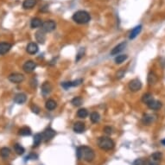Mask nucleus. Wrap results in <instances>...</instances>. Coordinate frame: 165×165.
Masks as SVG:
<instances>
[{
	"instance_id": "9d476101",
	"label": "nucleus",
	"mask_w": 165,
	"mask_h": 165,
	"mask_svg": "<svg viewBox=\"0 0 165 165\" xmlns=\"http://www.w3.org/2000/svg\"><path fill=\"white\" fill-rule=\"evenodd\" d=\"M39 48L38 45L36 42H30L27 47H26V51L30 54V55H35L38 52Z\"/></svg>"
},
{
	"instance_id": "ddd939ff",
	"label": "nucleus",
	"mask_w": 165,
	"mask_h": 165,
	"mask_svg": "<svg viewBox=\"0 0 165 165\" xmlns=\"http://www.w3.org/2000/svg\"><path fill=\"white\" fill-rule=\"evenodd\" d=\"M126 47V42H121V43H119V44H118L117 46H115V47L111 49V55H118V54H119L120 52H122V51L125 49V48Z\"/></svg>"
},
{
	"instance_id": "f3484780",
	"label": "nucleus",
	"mask_w": 165,
	"mask_h": 165,
	"mask_svg": "<svg viewBox=\"0 0 165 165\" xmlns=\"http://www.w3.org/2000/svg\"><path fill=\"white\" fill-rule=\"evenodd\" d=\"M52 91V86L49 82L45 81L42 85V93L44 95H47L50 94Z\"/></svg>"
},
{
	"instance_id": "423d86ee",
	"label": "nucleus",
	"mask_w": 165,
	"mask_h": 165,
	"mask_svg": "<svg viewBox=\"0 0 165 165\" xmlns=\"http://www.w3.org/2000/svg\"><path fill=\"white\" fill-rule=\"evenodd\" d=\"M142 88V82L138 79H133L129 83V89L132 92H138Z\"/></svg>"
},
{
	"instance_id": "4c0bfd02",
	"label": "nucleus",
	"mask_w": 165,
	"mask_h": 165,
	"mask_svg": "<svg viewBox=\"0 0 165 165\" xmlns=\"http://www.w3.org/2000/svg\"><path fill=\"white\" fill-rule=\"evenodd\" d=\"M104 132L106 134H107V135H111V134L112 133V128L110 127V126H106L104 128Z\"/></svg>"
},
{
	"instance_id": "a211bd4d",
	"label": "nucleus",
	"mask_w": 165,
	"mask_h": 165,
	"mask_svg": "<svg viewBox=\"0 0 165 165\" xmlns=\"http://www.w3.org/2000/svg\"><path fill=\"white\" fill-rule=\"evenodd\" d=\"M37 4V0H24L23 3V7L25 10L32 9L36 4Z\"/></svg>"
},
{
	"instance_id": "a19ab883",
	"label": "nucleus",
	"mask_w": 165,
	"mask_h": 165,
	"mask_svg": "<svg viewBox=\"0 0 165 165\" xmlns=\"http://www.w3.org/2000/svg\"><path fill=\"white\" fill-rule=\"evenodd\" d=\"M162 143H163L164 145H165V138H164V139H163V140H162Z\"/></svg>"
},
{
	"instance_id": "bb28decb",
	"label": "nucleus",
	"mask_w": 165,
	"mask_h": 165,
	"mask_svg": "<svg viewBox=\"0 0 165 165\" xmlns=\"http://www.w3.org/2000/svg\"><path fill=\"white\" fill-rule=\"evenodd\" d=\"M90 119H91V121L93 122V123H98L99 121H100V114L97 112V111H94V112H92L91 113V115H90Z\"/></svg>"
},
{
	"instance_id": "58836bf2",
	"label": "nucleus",
	"mask_w": 165,
	"mask_h": 165,
	"mask_svg": "<svg viewBox=\"0 0 165 165\" xmlns=\"http://www.w3.org/2000/svg\"><path fill=\"white\" fill-rule=\"evenodd\" d=\"M132 165H144V162L142 159H136Z\"/></svg>"
},
{
	"instance_id": "20e7f679",
	"label": "nucleus",
	"mask_w": 165,
	"mask_h": 165,
	"mask_svg": "<svg viewBox=\"0 0 165 165\" xmlns=\"http://www.w3.org/2000/svg\"><path fill=\"white\" fill-rule=\"evenodd\" d=\"M56 24L53 20H48L42 24V30L44 32H52L55 30Z\"/></svg>"
},
{
	"instance_id": "412c9836",
	"label": "nucleus",
	"mask_w": 165,
	"mask_h": 165,
	"mask_svg": "<svg viewBox=\"0 0 165 165\" xmlns=\"http://www.w3.org/2000/svg\"><path fill=\"white\" fill-rule=\"evenodd\" d=\"M157 74L154 73V72H150L148 74V83H149V86H152V85H155L157 82Z\"/></svg>"
},
{
	"instance_id": "c85d7f7f",
	"label": "nucleus",
	"mask_w": 165,
	"mask_h": 165,
	"mask_svg": "<svg viewBox=\"0 0 165 165\" xmlns=\"http://www.w3.org/2000/svg\"><path fill=\"white\" fill-rule=\"evenodd\" d=\"M10 155V149L7 147H4L0 149V156L4 158H6Z\"/></svg>"
},
{
	"instance_id": "6e6552de",
	"label": "nucleus",
	"mask_w": 165,
	"mask_h": 165,
	"mask_svg": "<svg viewBox=\"0 0 165 165\" xmlns=\"http://www.w3.org/2000/svg\"><path fill=\"white\" fill-rule=\"evenodd\" d=\"M36 68V64L33 61H28L24 63L23 66V69L26 73H31L35 70V68Z\"/></svg>"
},
{
	"instance_id": "2f4dec72",
	"label": "nucleus",
	"mask_w": 165,
	"mask_h": 165,
	"mask_svg": "<svg viewBox=\"0 0 165 165\" xmlns=\"http://www.w3.org/2000/svg\"><path fill=\"white\" fill-rule=\"evenodd\" d=\"M127 57H128V56L126 55H118V56L115 58V62L117 63V64H121V63H123L126 61V59H127Z\"/></svg>"
},
{
	"instance_id": "4468645a",
	"label": "nucleus",
	"mask_w": 165,
	"mask_h": 165,
	"mask_svg": "<svg viewBox=\"0 0 165 165\" xmlns=\"http://www.w3.org/2000/svg\"><path fill=\"white\" fill-rule=\"evenodd\" d=\"M27 100V96L26 94H24L23 93H19V94H16L14 97V102H16L18 105H22L24 103L26 102Z\"/></svg>"
},
{
	"instance_id": "72a5a7b5",
	"label": "nucleus",
	"mask_w": 165,
	"mask_h": 165,
	"mask_svg": "<svg viewBox=\"0 0 165 165\" xmlns=\"http://www.w3.org/2000/svg\"><path fill=\"white\" fill-rule=\"evenodd\" d=\"M125 74H126V69H124V68H122V69H120V70H118L117 72V74H116V77L117 79H121L123 78V76L125 75Z\"/></svg>"
},
{
	"instance_id": "c756f323",
	"label": "nucleus",
	"mask_w": 165,
	"mask_h": 165,
	"mask_svg": "<svg viewBox=\"0 0 165 165\" xmlns=\"http://www.w3.org/2000/svg\"><path fill=\"white\" fill-rule=\"evenodd\" d=\"M14 149H15V151H16V153L17 155H23L25 152V149L22 145H20L19 143H16L14 145Z\"/></svg>"
},
{
	"instance_id": "4be33fe9",
	"label": "nucleus",
	"mask_w": 165,
	"mask_h": 165,
	"mask_svg": "<svg viewBox=\"0 0 165 165\" xmlns=\"http://www.w3.org/2000/svg\"><path fill=\"white\" fill-rule=\"evenodd\" d=\"M45 106L47 108V110L48 111H53L55 110V107L57 106V104L54 100H48L45 104Z\"/></svg>"
},
{
	"instance_id": "39448f33",
	"label": "nucleus",
	"mask_w": 165,
	"mask_h": 165,
	"mask_svg": "<svg viewBox=\"0 0 165 165\" xmlns=\"http://www.w3.org/2000/svg\"><path fill=\"white\" fill-rule=\"evenodd\" d=\"M8 80L12 83L19 84L24 80V75L22 74H19V73H13V74H10L9 75Z\"/></svg>"
},
{
	"instance_id": "5701e85b",
	"label": "nucleus",
	"mask_w": 165,
	"mask_h": 165,
	"mask_svg": "<svg viewBox=\"0 0 165 165\" xmlns=\"http://www.w3.org/2000/svg\"><path fill=\"white\" fill-rule=\"evenodd\" d=\"M42 20L38 18V17H35L33 18L30 22V26H31L32 29H36V28H39L42 26Z\"/></svg>"
},
{
	"instance_id": "c9c22d12",
	"label": "nucleus",
	"mask_w": 165,
	"mask_h": 165,
	"mask_svg": "<svg viewBox=\"0 0 165 165\" xmlns=\"http://www.w3.org/2000/svg\"><path fill=\"white\" fill-rule=\"evenodd\" d=\"M37 157H38L37 155H36V154H34V153H31V154H30L29 156H27V157H25V160H26V161H27V160H36Z\"/></svg>"
},
{
	"instance_id": "6ab92c4d",
	"label": "nucleus",
	"mask_w": 165,
	"mask_h": 165,
	"mask_svg": "<svg viewBox=\"0 0 165 165\" xmlns=\"http://www.w3.org/2000/svg\"><path fill=\"white\" fill-rule=\"evenodd\" d=\"M142 30V25H138V26H136L135 28H134L133 30L131 31L130 33V36H129V38L131 40L135 39L138 36V34L141 32Z\"/></svg>"
},
{
	"instance_id": "aec40b11",
	"label": "nucleus",
	"mask_w": 165,
	"mask_h": 165,
	"mask_svg": "<svg viewBox=\"0 0 165 165\" xmlns=\"http://www.w3.org/2000/svg\"><path fill=\"white\" fill-rule=\"evenodd\" d=\"M36 41L41 43V44H43L45 40H46V36H45V34L43 30H38V31L36 33Z\"/></svg>"
},
{
	"instance_id": "473e14b6",
	"label": "nucleus",
	"mask_w": 165,
	"mask_h": 165,
	"mask_svg": "<svg viewBox=\"0 0 165 165\" xmlns=\"http://www.w3.org/2000/svg\"><path fill=\"white\" fill-rule=\"evenodd\" d=\"M72 104L74 106H80L82 104V99L80 97H75L74 99L72 100Z\"/></svg>"
},
{
	"instance_id": "0eeeda50",
	"label": "nucleus",
	"mask_w": 165,
	"mask_h": 165,
	"mask_svg": "<svg viewBox=\"0 0 165 165\" xmlns=\"http://www.w3.org/2000/svg\"><path fill=\"white\" fill-rule=\"evenodd\" d=\"M42 140H44V141L51 140V139L55 136V131L54 129L48 127V128H47V129L42 132Z\"/></svg>"
},
{
	"instance_id": "f8f14e48",
	"label": "nucleus",
	"mask_w": 165,
	"mask_h": 165,
	"mask_svg": "<svg viewBox=\"0 0 165 165\" xmlns=\"http://www.w3.org/2000/svg\"><path fill=\"white\" fill-rule=\"evenodd\" d=\"M147 106H148V107H149L150 110L157 111L162 108L163 104L160 102V101L156 100H154V99H153L151 101H149V102L147 104Z\"/></svg>"
},
{
	"instance_id": "b1692460",
	"label": "nucleus",
	"mask_w": 165,
	"mask_h": 165,
	"mask_svg": "<svg viewBox=\"0 0 165 165\" xmlns=\"http://www.w3.org/2000/svg\"><path fill=\"white\" fill-rule=\"evenodd\" d=\"M42 141V134L37 133L34 136V143H33V147H37L40 145V143Z\"/></svg>"
},
{
	"instance_id": "9b49d317",
	"label": "nucleus",
	"mask_w": 165,
	"mask_h": 165,
	"mask_svg": "<svg viewBox=\"0 0 165 165\" xmlns=\"http://www.w3.org/2000/svg\"><path fill=\"white\" fill-rule=\"evenodd\" d=\"M82 80L81 79H79V80H73V81H67V82H63L62 83V86L65 89H68L69 87H77L79 85H80L82 83Z\"/></svg>"
},
{
	"instance_id": "f257e3e1",
	"label": "nucleus",
	"mask_w": 165,
	"mask_h": 165,
	"mask_svg": "<svg viewBox=\"0 0 165 165\" xmlns=\"http://www.w3.org/2000/svg\"><path fill=\"white\" fill-rule=\"evenodd\" d=\"M76 155L79 159L84 160L86 162H93L95 157V153L94 149L88 146L83 145L77 148Z\"/></svg>"
},
{
	"instance_id": "1a4fd4ad",
	"label": "nucleus",
	"mask_w": 165,
	"mask_h": 165,
	"mask_svg": "<svg viewBox=\"0 0 165 165\" xmlns=\"http://www.w3.org/2000/svg\"><path fill=\"white\" fill-rule=\"evenodd\" d=\"M155 118H156V116H155V115L146 113V114H144V115L143 116V118H142V123H143L144 126H149V125H151V124L154 122Z\"/></svg>"
},
{
	"instance_id": "f03ea898",
	"label": "nucleus",
	"mask_w": 165,
	"mask_h": 165,
	"mask_svg": "<svg viewBox=\"0 0 165 165\" xmlns=\"http://www.w3.org/2000/svg\"><path fill=\"white\" fill-rule=\"evenodd\" d=\"M90 19V14L86 10H78L73 15V20L79 24H87Z\"/></svg>"
},
{
	"instance_id": "393cba45",
	"label": "nucleus",
	"mask_w": 165,
	"mask_h": 165,
	"mask_svg": "<svg viewBox=\"0 0 165 165\" xmlns=\"http://www.w3.org/2000/svg\"><path fill=\"white\" fill-rule=\"evenodd\" d=\"M18 133L21 136H30L31 135V130H30V127L25 126V127H23L19 130Z\"/></svg>"
},
{
	"instance_id": "cd10ccee",
	"label": "nucleus",
	"mask_w": 165,
	"mask_h": 165,
	"mask_svg": "<svg viewBox=\"0 0 165 165\" xmlns=\"http://www.w3.org/2000/svg\"><path fill=\"white\" fill-rule=\"evenodd\" d=\"M153 100V96L151 94H149V93H147V94H144L143 95V97H142V101L144 103V104H148L149 101H151Z\"/></svg>"
},
{
	"instance_id": "7c9ffc66",
	"label": "nucleus",
	"mask_w": 165,
	"mask_h": 165,
	"mask_svg": "<svg viewBox=\"0 0 165 165\" xmlns=\"http://www.w3.org/2000/svg\"><path fill=\"white\" fill-rule=\"evenodd\" d=\"M88 115V111L85 108H81L77 111V116L80 118H86Z\"/></svg>"
},
{
	"instance_id": "2eb2a0df",
	"label": "nucleus",
	"mask_w": 165,
	"mask_h": 165,
	"mask_svg": "<svg viewBox=\"0 0 165 165\" xmlns=\"http://www.w3.org/2000/svg\"><path fill=\"white\" fill-rule=\"evenodd\" d=\"M12 45L9 42H0V55H4L10 50Z\"/></svg>"
},
{
	"instance_id": "7ed1b4c3",
	"label": "nucleus",
	"mask_w": 165,
	"mask_h": 165,
	"mask_svg": "<svg viewBox=\"0 0 165 165\" xmlns=\"http://www.w3.org/2000/svg\"><path fill=\"white\" fill-rule=\"evenodd\" d=\"M98 145L103 150H111L114 148L115 143L108 137H100L98 139Z\"/></svg>"
},
{
	"instance_id": "e433bc0d",
	"label": "nucleus",
	"mask_w": 165,
	"mask_h": 165,
	"mask_svg": "<svg viewBox=\"0 0 165 165\" xmlns=\"http://www.w3.org/2000/svg\"><path fill=\"white\" fill-rule=\"evenodd\" d=\"M31 111L34 112V113H36V114H38L40 112V108L36 106V105H32L31 106Z\"/></svg>"
},
{
	"instance_id": "a878e982",
	"label": "nucleus",
	"mask_w": 165,
	"mask_h": 165,
	"mask_svg": "<svg viewBox=\"0 0 165 165\" xmlns=\"http://www.w3.org/2000/svg\"><path fill=\"white\" fill-rule=\"evenodd\" d=\"M150 159H152V160H154V161H157L158 163H160L161 162V160L163 159V154L161 153V152H155V153H153L150 157H149Z\"/></svg>"
},
{
	"instance_id": "dca6fc26",
	"label": "nucleus",
	"mask_w": 165,
	"mask_h": 165,
	"mask_svg": "<svg viewBox=\"0 0 165 165\" xmlns=\"http://www.w3.org/2000/svg\"><path fill=\"white\" fill-rule=\"evenodd\" d=\"M85 131V124L83 122H76L74 125V132L76 133H82Z\"/></svg>"
},
{
	"instance_id": "ea45409f",
	"label": "nucleus",
	"mask_w": 165,
	"mask_h": 165,
	"mask_svg": "<svg viewBox=\"0 0 165 165\" xmlns=\"http://www.w3.org/2000/svg\"><path fill=\"white\" fill-rule=\"evenodd\" d=\"M83 55H84V49H83V48H81V49L79 51L78 55H77V56H76V62H78L79 60L83 56Z\"/></svg>"
},
{
	"instance_id": "f704fd0d",
	"label": "nucleus",
	"mask_w": 165,
	"mask_h": 165,
	"mask_svg": "<svg viewBox=\"0 0 165 165\" xmlns=\"http://www.w3.org/2000/svg\"><path fill=\"white\" fill-rule=\"evenodd\" d=\"M144 165H159V163L157 162V161H154V160L149 158L148 161L144 162Z\"/></svg>"
}]
</instances>
